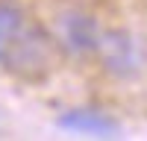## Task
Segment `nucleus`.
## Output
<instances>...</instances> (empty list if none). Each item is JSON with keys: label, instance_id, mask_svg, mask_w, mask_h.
Listing matches in <instances>:
<instances>
[{"label": "nucleus", "instance_id": "2", "mask_svg": "<svg viewBox=\"0 0 147 141\" xmlns=\"http://www.w3.org/2000/svg\"><path fill=\"white\" fill-rule=\"evenodd\" d=\"M97 53L103 59V68L109 74H115L121 79H129L138 74L141 68V56H138V44L129 32L124 30H109V32H100L97 38Z\"/></svg>", "mask_w": 147, "mask_h": 141}, {"label": "nucleus", "instance_id": "5", "mask_svg": "<svg viewBox=\"0 0 147 141\" xmlns=\"http://www.w3.org/2000/svg\"><path fill=\"white\" fill-rule=\"evenodd\" d=\"M24 23V15L21 9L12 3V0H0V53H3L6 41L15 35V30Z\"/></svg>", "mask_w": 147, "mask_h": 141}, {"label": "nucleus", "instance_id": "1", "mask_svg": "<svg viewBox=\"0 0 147 141\" xmlns=\"http://www.w3.org/2000/svg\"><path fill=\"white\" fill-rule=\"evenodd\" d=\"M56 56H59L56 41L50 38V32H44L35 23H30V27L21 23L0 53L9 74H15L18 79H27V82L47 79L56 65Z\"/></svg>", "mask_w": 147, "mask_h": 141}, {"label": "nucleus", "instance_id": "3", "mask_svg": "<svg viewBox=\"0 0 147 141\" xmlns=\"http://www.w3.org/2000/svg\"><path fill=\"white\" fill-rule=\"evenodd\" d=\"M59 126L80 132V135H97V138H115L121 132L115 117H109L97 109H71L59 117Z\"/></svg>", "mask_w": 147, "mask_h": 141}, {"label": "nucleus", "instance_id": "4", "mask_svg": "<svg viewBox=\"0 0 147 141\" xmlns=\"http://www.w3.org/2000/svg\"><path fill=\"white\" fill-rule=\"evenodd\" d=\"M97 38H100V27H97V21L91 15L71 12V15L62 18V41L68 44V50L88 53L97 47Z\"/></svg>", "mask_w": 147, "mask_h": 141}]
</instances>
